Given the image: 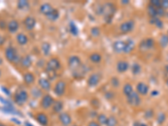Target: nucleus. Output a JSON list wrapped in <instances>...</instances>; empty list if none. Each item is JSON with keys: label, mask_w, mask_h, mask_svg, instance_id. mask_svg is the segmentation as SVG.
Here are the masks:
<instances>
[{"label": "nucleus", "mask_w": 168, "mask_h": 126, "mask_svg": "<svg viewBox=\"0 0 168 126\" xmlns=\"http://www.w3.org/2000/svg\"><path fill=\"white\" fill-rule=\"evenodd\" d=\"M115 12L116 7L113 3H105L104 4H102V15H104L106 23L109 24L112 22Z\"/></svg>", "instance_id": "1"}, {"label": "nucleus", "mask_w": 168, "mask_h": 126, "mask_svg": "<svg viewBox=\"0 0 168 126\" xmlns=\"http://www.w3.org/2000/svg\"><path fill=\"white\" fill-rule=\"evenodd\" d=\"M5 57L9 62H20V56L18 55L17 50L14 47H8L5 50Z\"/></svg>", "instance_id": "2"}, {"label": "nucleus", "mask_w": 168, "mask_h": 126, "mask_svg": "<svg viewBox=\"0 0 168 126\" xmlns=\"http://www.w3.org/2000/svg\"><path fill=\"white\" fill-rule=\"evenodd\" d=\"M29 98V94L25 90H19V91L15 93V103H17L18 105L22 106L24 103H26V101Z\"/></svg>", "instance_id": "3"}, {"label": "nucleus", "mask_w": 168, "mask_h": 126, "mask_svg": "<svg viewBox=\"0 0 168 126\" xmlns=\"http://www.w3.org/2000/svg\"><path fill=\"white\" fill-rule=\"evenodd\" d=\"M60 67H61V62L59 61V59L53 57L50 59L49 62H47L46 71V72H55Z\"/></svg>", "instance_id": "4"}, {"label": "nucleus", "mask_w": 168, "mask_h": 126, "mask_svg": "<svg viewBox=\"0 0 168 126\" xmlns=\"http://www.w3.org/2000/svg\"><path fill=\"white\" fill-rule=\"evenodd\" d=\"M154 46H155V40L152 38H147L145 40H143L139 43V48L141 51L145 52V51L151 50Z\"/></svg>", "instance_id": "5"}, {"label": "nucleus", "mask_w": 168, "mask_h": 126, "mask_svg": "<svg viewBox=\"0 0 168 126\" xmlns=\"http://www.w3.org/2000/svg\"><path fill=\"white\" fill-rule=\"evenodd\" d=\"M82 66L81 59L77 56H72L68 58V67L71 70L74 72Z\"/></svg>", "instance_id": "6"}, {"label": "nucleus", "mask_w": 168, "mask_h": 126, "mask_svg": "<svg viewBox=\"0 0 168 126\" xmlns=\"http://www.w3.org/2000/svg\"><path fill=\"white\" fill-rule=\"evenodd\" d=\"M127 101L130 105L134 106V107L139 106L140 103H141L140 97H139V93L137 92H133L130 95H129L127 97Z\"/></svg>", "instance_id": "7"}, {"label": "nucleus", "mask_w": 168, "mask_h": 126, "mask_svg": "<svg viewBox=\"0 0 168 126\" xmlns=\"http://www.w3.org/2000/svg\"><path fill=\"white\" fill-rule=\"evenodd\" d=\"M134 28H135V21L132 20H127L124 22V23H122L120 27H119V29H120L121 33L126 34V33L132 31Z\"/></svg>", "instance_id": "8"}, {"label": "nucleus", "mask_w": 168, "mask_h": 126, "mask_svg": "<svg viewBox=\"0 0 168 126\" xmlns=\"http://www.w3.org/2000/svg\"><path fill=\"white\" fill-rule=\"evenodd\" d=\"M66 88H67L66 82H64V81H59V82L55 83V88H54V93H55V95L61 97V96H62L65 93Z\"/></svg>", "instance_id": "9"}, {"label": "nucleus", "mask_w": 168, "mask_h": 126, "mask_svg": "<svg viewBox=\"0 0 168 126\" xmlns=\"http://www.w3.org/2000/svg\"><path fill=\"white\" fill-rule=\"evenodd\" d=\"M53 103H54L53 98L51 97V95H49V94H46V95H45V96L42 98L41 102V105L43 109H48L51 106L53 105Z\"/></svg>", "instance_id": "10"}, {"label": "nucleus", "mask_w": 168, "mask_h": 126, "mask_svg": "<svg viewBox=\"0 0 168 126\" xmlns=\"http://www.w3.org/2000/svg\"><path fill=\"white\" fill-rule=\"evenodd\" d=\"M24 24L28 30H32L36 24V20L33 16H27L24 20Z\"/></svg>", "instance_id": "11"}, {"label": "nucleus", "mask_w": 168, "mask_h": 126, "mask_svg": "<svg viewBox=\"0 0 168 126\" xmlns=\"http://www.w3.org/2000/svg\"><path fill=\"white\" fill-rule=\"evenodd\" d=\"M101 80V76L98 73H93L87 79V85L89 87H95L99 83Z\"/></svg>", "instance_id": "12"}, {"label": "nucleus", "mask_w": 168, "mask_h": 126, "mask_svg": "<svg viewBox=\"0 0 168 126\" xmlns=\"http://www.w3.org/2000/svg\"><path fill=\"white\" fill-rule=\"evenodd\" d=\"M59 120L64 126H68L72 123V118L67 113H61L59 115Z\"/></svg>", "instance_id": "13"}, {"label": "nucleus", "mask_w": 168, "mask_h": 126, "mask_svg": "<svg viewBox=\"0 0 168 126\" xmlns=\"http://www.w3.org/2000/svg\"><path fill=\"white\" fill-rule=\"evenodd\" d=\"M136 91L140 95L145 96L149 93V86L144 82H139L136 85Z\"/></svg>", "instance_id": "14"}, {"label": "nucleus", "mask_w": 168, "mask_h": 126, "mask_svg": "<svg viewBox=\"0 0 168 126\" xmlns=\"http://www.w3.org/2000/svg\"><path fill=\"white\" fill-rule=\"evenodd\" d=\"M87 72V69L86 68V66H84V65L82 64V66L78 69H77L76 71L73 72V76L76 77V78H81L82 76L86 74V72Z\"/></svg>", "instance_id": "15"}, {"label": "nucleus", "mask_w": 168, "mask_h": 126, "mask_svg": "<svg viewBox=\"0 0 168 126\" xmlns=\"http://www.w3.org/2000/svg\"><path fill=\"white\" fill-rule=\"evenodd\" d=\"M36 119H37L40 124L43 126H46L48 123H49V119H48L47 115L46 114H44V113H39V114H37Z\"/></svg>", "instance_id": "16"}, {"label": "nucleus", "mask_w": 168, "mask_h": 126, "mask_svg": "<svg viewBox=\"0 0 168 126\" xmlns=\"http://www.w3.org/2000/svg\"><path fill=\"white\" fill-rule=\"evenodd\" d=\"M113 49L116 53L124 52V50H125V41H115L113 45Z\"/></svg>", "instance_id": "17"}, {"label": "nucleus", "mask_w": 168, "mask_h": 126, "mask_svg": "<svg viewBox=\"0 0 168 126\" xmlns=\"http://www.w3.org/2000/svg\"><path fill=\"white\" fill-rule=\"evenodd\" d=\"M53 9H54V8H52V6L51 5L50 3H43V4L41 6V8H40V11H41V13L42 14V15L47 16V15H49L51 12L52 11Z\"/></svg>", "instance_id": "18"}, {"label": "nucleus", "mask_w": 168, "mask_h": 126, "mask_svg": "<svg viewBox=\"0 0 168 126\" xmlns=\"http://www.w3.org/2000/svg\"><path fill=\"white\" fill-rule=\"evenodd\" d=\"M135 42H134L133 40L128 39L127 41H125V50H124V52L125 53L131 52V51L135 49Z\"/></svg>", "instance_id": "19"}, {"label": "nucleus", "mask_w": 168, "mask_h": 126, "mask_svg": "<svg viewBox=\"0 0 168 126\" xmlns=\"http://www.w3.org/2000/svg\"><path fill=\"white\" fill-rule=\"evenodd\" d=\"M128 69H129V63L126 61H119L117 63V71L120 73L125 72Z\"/></svg>", "instance_id": "20"}, {"label": "nucleus", "mask_w": 168, "mask_h": 126, "mask_svg": "<svg viewBox=\"0 0 168 126\" xmlns=\"http://www.w3.org/2000/svg\"><path fill=\"white\" fill-rule=\"evenodd\" d=\"M39 85L43 90H46V91H49L51 89V86L49 80H47L46 78H44V77L39 79Z\"/></svg>", "instance_id": "21"}, {"label": "nucleus", "mask_w": 168, "mask_h": 126, "mask_svg": "<svg viewBox=\"0 0 168 126\" xmlns=\"http://www.w3.org/2000/svg\"><path fill=\"white\" fill-rule=\"evenodd\" d=\"M35 77L34 76V74L31 72H26L24 74V81L25 82V84L27 85H31L35 82Z\"/></svg>", "instance_id": "22"}, {"label": "nucleus", "mask_w": 168, "mask_h": 126, "mask_svg": "<svg viewBox=\"0 0 168 126\" xmlns=\"http://www.w3.org/2000/svg\"><path fill=\"white\" fill-rule=\"evenodd\" d=\"M7 28L9 29V32L11 33H15L19 29V23H18V21L16 20H11L8 24V25H7Z\"/></svg>", "instance_id": "23"}, {"label": "nucleus", "mask_w": 168, "mask_h": 126, "mask_svg": "<svg viewBox=\"0 0 168 126\" xmlns=\"http://www.w3.org/2000/svg\"><path fill=\"white\" fill-rule=\"evenodd\" d=\"M20 63L21 66H22V67L29 68L32 65L31 57L29 56H25L24 57H23V58L21 59Z\"/></svg>", "instance_id": "24"}, {"label": "nucleus", "mask_w": 168, "mask_h": 126, "mask_svg": "<svg viewBox=\"0 0 168 126\" xmlns=\"http://www.w3.org/2000/svg\"><path fill=\"white\" fill-rule=\"evenodd\" d=\"M16 40H17L18 43L20 45H21V46L26 45L27 43H28V41H29L27 35H25L24 34H22V33L17 35V36H16Z\"/></svg>", "instance_id": "25"}, {"label": "nucleus", "mask_w": 168, "mask_h": 126, "mask_svg": "<svg viewBox=\"0 0 168 126\" xmlns=\"http://www.w3.org/2000/svg\"><path fill=\"white\" fill-rule=\"evenodd\" d=\"M150 24H153L155 26H157V28H159V29H162L163 26H164V24H163V22L161 21V20L158 17L151 18V20H150Z\"/></svg>", "instance_id": "26"}, {"label": "nucleus", "mask_w": 168, "mask_h": 126, "mask_svg": "<svg viewBox=\"0 0 168 126\" xmlns=\"http://www.w3.org/2000/svg\"><path fill=\"white\" fill-rule=\"evenodd\" d=\"M89 59L93 63H99L102 61V56L99 53H92L89 56Z\"/></svg>", "instance_id": "27"}, {"label": "nucleus", "mask_w": 168, "mask_h": 126, "mask_svg": "<svg viewBox=\"0 0 168 126\" xmlns=\"http://www.w3.org/2000/svg\"><path fill=\"white\" fill-rule=\"evenodd\" d=\"M47 19L51 21H55L57 20L58 18H59V11H58L57 9H54L50 13L49 15L46 16Z\"/></svg>", "instance_id": "28"}, {"label": "nucleus", "mask_w": 168, "mask_h": 126, "mask_svg": "<svg viewBox=\"0 0 168 126\" xmlns=\"http://www.w3.org/2000/svg\"><path fill=\"white\" fill-rule=\"evenodd\" d=\"M147 13L148 15H150L151 18H156L157 17V9L155 8L153 6H151V4H149L147 7Z\"/></svg>", "instance_id": "29"}, {"label": "nucleus", "mask_w": 168, "mask_h": 126, "mask_svg": "<svg viewBox=\"0 0 168 126\" xmlns=\"http://www.w3.org/2000/svg\"><path fill=\"white\" fill-rule=\"evenodd\" d=\"M63 109V103L61 101H55V103H53V111L55 113H60Z\"/></svg>", "instance_id": "30"}, {"label": "nucleus", "mask_w": 168, "mask_h": 126, "mask_svg": "<svg viewBox=\"0 0 168 126\" xmlns=\"http://www.w3.org/2000/svg\"><path fill=\"white\" fill-rule=\"evenodd\" d=\"M17 7L18 9H22V10L28 9L29 7V3L28 1H25V0H20L17 3Z\"/></svg>", "instance_id": "31"}, {"label": "nucleus", "mask_w": 168, "mask_h": 126, "mask_svg": "<svg viewBox=\"0 0 168 126\" xmlns=\"http://www.w3.org/2000/svg\"><path fill=\"white\" fill-rule=\"evenodd\" d=\"M51 45L48 43V42H45L41 46V50H42V53H43L45 56H48L51 52Z\"/></svg>", "instance_id": "32"}, {"label": "nucleus", "mask_w": 168, "mask_h": 126, "mask_svg": "<svg viewBox=\"0 0 168 126\" xmlns=\"http://www.w3.org/2000/svg\"><path fill=\"white\" fill-rule=\"evenodd\" d=\"M133 87L130 83H126L125 86H124V88H123V93L125 94L126 97H128L129 95H130L132 93H133Z\"/></svg>", "instance_id": "33"}, {"label": "nucleus", "mask_w": 168, "mask_h": 126, "mask_svg": "<svg viewBox=\"0 0 168 126\" xmlns=\"http://www.w3.org/2000/svg\"><path fill=\"white\" fill-rule=\"evenodd\" d=\"M69 30H70V33L72 34V35H78V29H77V26L76 25L75 23L74 22H73V21H71L69 24Z\"/></svg>", "instance_id": "34"}, {"label": "nucleus", "mask_w": 168, "mask_h": 126, "mask_svg": "<svg viewBox=\"0 0 168 126\" xmlns=\"http://www.w3.org/2000/svg\"><path fill=\"white\" fill-rule=\"evenodd\" d=\"M131 72L134 75H139L141 72V67L138 63H134L131 67Z\"/></svg>", "instance_id": "35"}, {"label": "nucleus", "mask_w": 168, "mask_h": 126, "mask_svg": "<svg viewBox=\"0 0 168 126\" xmlns=\"http://www.w3.org/2000/svg\"><path fill=\"white\" fill-rule=\"evenodd\" d=\"M117 124H118V120L114 116H110V117L108 118L107 123H106L107 126H116Z\"/></svg>", "instance_id": "36"}, {"label": "nucleus", "mask_w": 168, "mask_h": 126, "mask_svg": "<svg viewBox=\"0 0 168 126\" xmlns=\"http://www.w3.org/2000/svg\"><path fill=\"white\" fill-rule=\"evenodd\" d=\"M166 115L164 113H159V114L157 115V123L159 124H162L166 121Z\"/></svg>", "instance_id": "37"}, {"label": "nucleus", "mask_w": 168, "mask_h": 126, "mask_svg": "<svg viewBox=\"0 0 168 126\" xmlns=\"http://www.w3.org/2000/svg\"><path fill=\"white\" fill-rule=\"evenodd\" d=\"M160 44L162 47L167 46L168 45V35H162L160 39Z\"/></svg>", "instance_id": "38"}, {"label": "nucleus", "mask_w": 168, "mask_h": 126, "mask_svg": "<svg viewBox=\"0 0 168 126\" xmlns=\"http://www.w3.org/2000/svg\"><path fill=\"white\" fill-rule=\"evenodd\" d=\"M108 120V117L105 115H99L98 116V123L99 124H106Z\"/></svg>", "instance_id": "39"}, {"label": "nucleus", "mask_w": 168, "mask_h": 126, "mask_svg": "<svg viewBox=\"0 0 168 126\" xmlns=\"http://www.w3.org/2000/svg\"><path fill=\"white\" fill-rule=\"evenodd\" d=\"M91 34L94 37H98L100 35V29L99 27H93V29H91Z\"/></svg>", "instance_id": "40"}, {"label": "nucleus", "mask_w": 168, "mask_h": 126, "mask_svg": "<svg viewBox=\"0 0 168 126\" xmlns=\"http://www.w3.org/2000/svg\"><path fill=\"white\" fill-rule=\"evenodd\" d=\"M150 4L155 7V8L158 9V8L161 7V1L160 0H151V2H150Z\"/></svg>", "instance_id": "41"}, {"label": "nucleus", "mask_w": 168, "mask_h": 126, "mask_svg": "<svg viewBox=\"0 0 168 126\" xmlns=\"http://www.w3.org/2000/svg\"><path fill=\"white\" fill-rule=\"evenodd\" d=\"M166 15V10H164V9H162V8H158L157 9V17L160 18V17H164Z\"/></svg>", "instance_id": "42"}, {"label": "nucleus", "mask_w": 168, "mask_h": 126, "mask_svg": "<svg viewBox=\"0 0 168 126\" xmlns=\"http://www.w3.org/2000/svg\"><path fill=\"white\" fill-rule=\"evenodd\" d=\"M161 8H162L164 10L168 9V0H162V1H161Z\"/></svg>", "instance_id": "43"}, {"label": "nucleus", "mask_w": 168, "mask_h": 126, "mask_svg": "<svg viewBox=\"0 0 168 126\" xmlns=\"http://www.w3.org/2000/svg\"><path fill=\"white\" fill-rule=\"evenodd\" d=\"M32 95L35 98H39L41 95V92L40 90H38L37 88H35L32 90Z\"/></svg>", "instance_id": "44"}, {"label": "nucleus", "mask_w": 168, "mask_h": 126, "mask_svg": "<svg viewBox=\"0 0 168 126\" xmlns=\"http://www.w3.org/2000/svg\"><path fill=\"white\" fill-rule=\"evenodd\" d=\"M111 83L113 84V87H119V79L116 78V77H113V78H112V80H111Z\"/></svg>", "instance_id": "45"}, {"label": "nucleus", "mask_w": 168, "mask_h": 126, "mask_svg": "<svg viewBox=\"0 0 168 126\" xmlns=\"http://www.w3.org/2000/svg\"><path fill=\"white\" fill-rule=\"evenodd\" d=\"M145 117L146 118H152L153 117V111L152 110H148L145 114Z\"/></svg>", "instance_id": "46"}, {"label": "nucleus", "mask_w": 168, "mask_h": 126, "mask_svg": "<svg viewBox=\"0 0 168 126\" xmlns=\"http://www.w3.org/2000/svg\"><path fill=\"white\" fill-rule=\"evenodd\" d=\"M87 126H100V124H99L98 122H96V121H91V122L87 124Z\"/></svg>", "instance_id": "47"}, {"label": "nucleus", "mask_w": 168, "mask_h": 126, "mask_svg": "<svg viewBox=\"0 0 168 126\" xmlns=\"http://www.w3.org/2000/svg\"><path fill=\"white\" fill-rule=\"evenodd\" d=\"M0 28H1V29H6L5 21H4V20H1V21H0Z\"/></svg>", "instance_id": "48"}, {"label": "nucleus", "mask_w": 168, "mask_h": 126, "mask_svg": "<svg viewBox=\"0 0 168 126\" xmlns=\"http://www.w3.org/2000/svg\"><path fill=\"white\" fill-rule=\"evenodd\" d=\"M134 126H147L145 124H143L141 122H139V121H136L134 123Z\"/></svg>", "instance_id": "49"}, {"label": "nucleus", "mask_w": 168, "mask_h": 126, "mask_svg": "<svg viewBox=\"0 0 168 126\" xmlns=\"http://www.w3.org/2000/svg\"><path fill=\"white\" fill-rule=\"evenodd\" d=\"M2 91H3L4 93L7 94V95H9V94H10V92L9 91V89H8V88H4V87H2Z\"/></svg>", "instance_id": "50"}, {"label": "nucleus", "mask_w": 168, "mask_h": 126, "mask_svg": "<svg viewBox=\"0 0 168 126\" xmlns=\"http://www.w3.org/2000/svg\"><path fill=\"white\" fill-rule=\"evenodd\" d=\"M3 43H4V38H3V36L0 35V46H1L2 45H3Z\"/></svg>", "instance_id": "51"}, {"label": "nucleus", "mask_w": 168, "mask_h": 126, "mask_svg": "<svg viewBox=\"0 0 168 126\" xmlns=\"http://www.w3.org/2000/svg\"><path fill=\"white\" fill-rule=\"evenodd\" d=\"M158 94H159V92L158 91H153L151 93V95H152V96H157Z\"/></svg>", "instance_id": "52"}, {"label": "nucleus", "mask_w": 168, "mask_h": 126, "mask_svg": "<svg viewBox=\"0 0 168 126\" xmlns=\"http://www.w3.org/2000/svg\"><path fill=\"white\" fill-rule=\"evenodd\" d=\"M12 120H13V121H15V123L18 124H20V121L17 120V119H12Z\"/></svg>", "instance_id": "53"}, {"label": "nucleus", "mask_w": 168, "mask_h": 126, "mask_svg": "<svg viewBox=\"0 0 168 126\" xmlns=\"http://www.w3.org/2000/svg\"><path fill=\"white\" fill-rule=\"evenodd\" d=\"M122 3H124V4H125V3H129V1H128V0H125V1H123Z\"/></svg>", "instance_id": "54"}, {"label": "nucleus", "mask_w": 168, "mask_h": 126, "mask_svg": "<svg viewBox=\"0 0 168 126\" xmlns=\"http://www.w3.org/2000/svg\"><path fill=\"white\" fill-rule=\"evenodd\" d=\"M166 72H168V65L167 66H166Z\"/></svg>", "instance_id": "55"}, {"label": "nucleus", "mask_w": 168, "mask_h": 126, "mask_svg": "<svg viewBox=\"0 0 168 126\" xmlns=\"http://www.w3.org/2000/svg\"><path fill=\"white\" fill-rule=\"evenodd\" d=\"M3 63V60H2V58H0V65Z\"/></svg>", "instance_id": "56"}, {"label": "nucleus", "mask_w": 168, "mask_h": 126, "mask_svg": "<svg viewBox=\"0 0 168 126\" xmlns=\"http://www.w3.org/2000/svg\"><path fill=\"white\" fill-rule=\"evenodd\" d=\"M0 126H6V125H5V124H3L0 123Z\"/></svg>", "instance_id": "57"}, {"label": "nucleus", "mask_w": 168, "mask_h": 126, "mask_svg": "<svg viewBox=\"0 0 168 126\" xmlns=\"http://www.w3.org/2000/svg\"><path fill=\"white\" fill-rule=\"evenodd\" d=\"M166 85L168 86V78H167V79H166Z\"/></svg>", "instance_id": "58"}, {"label": "nucleus", "mask_w": 168, "mask_h": 126, "mask_svg": "<svg viewBox=\"0 0 168 126\" xmlns=\"http://www.w3.org/2000/svg\"><path fill=\"white\" fill-rule=\"evenodd\" d=\"M1 74L2 73H1V71H0V76H1Z\"/></svg>", "instance_id": "59"}, {"label": "nucleus", "mask_w": 168, "mask_h": 126, "mask_svg": "<svg viewBox=\"0 0 168 126\" xmlns=\"http://www.w3.org/2000/svg\"><path fill=\"white\" fill-rule=\"evenodd\" d=\"M167 59H168V58H167Z\"/></svg>", "instance_id": "60"}]
</instances>
